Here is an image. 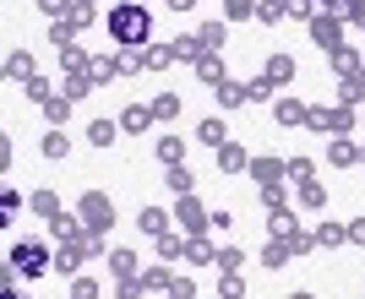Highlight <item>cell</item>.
Here are the masks:
<instances>
[{"instance_id": "cell-1", "label": "cell", "mask_w": 365, "mask_h": 299, "mask_svg": "<svg viewBox=\"0 0 365 299\" xmlns=\"http://www.w3.org/2000/svg\"><path fill=\"white\" fill-rule=\"evenodd\" d=\"M109 33H115L120 44H142V38H148V6H120V11H109Z\"/></svg>"}, {"instance_id": "cell-2", "label": "cell", "mask_w": 365, "mask_h": 299, "mask_svg": "<svg viewBox=\"0 0 365 299\" xmlns=\"http://www.w3.org/2000/svg\"><path fill=\"white\" fill-rule=\"evenodd\" d=\"M44 261H49V251H44V245H33V239L11 251V267H22L28 278H38V272H44Z\"/></svg>"}, {"instance_id": "cell-3", "label": "cell", "mask_w": 365, "mask_h": 299, "mask_svg": "<svg viewBox=\"0 0 365 299\" xmlns=\"http://www.w3.org/2000/svg\"><path fill=\"white\" fill-rule=\"evenodd\" d=\"M327 6H338V0H327Z\"/></svg>"}]
</instances>
